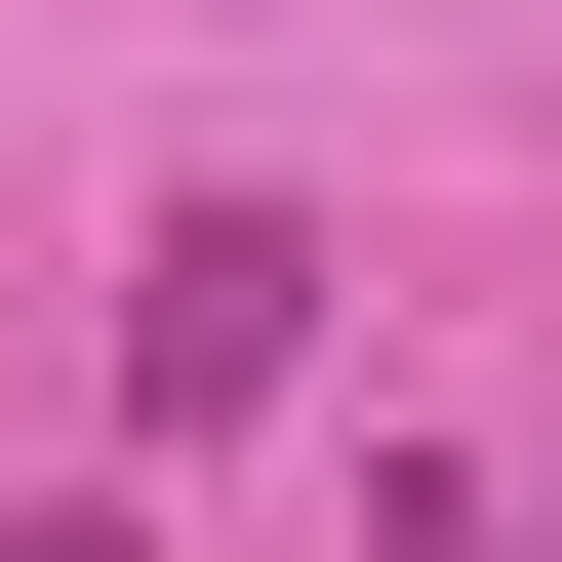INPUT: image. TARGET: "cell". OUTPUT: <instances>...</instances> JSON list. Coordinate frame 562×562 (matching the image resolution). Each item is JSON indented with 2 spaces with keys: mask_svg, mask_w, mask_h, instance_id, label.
<instances>
[{
  "mask_svg": "<svg viewBox=\"0 0 562 562\" xmlns=\"http://www.w3.org/2000/svg\"><path fill=\"white\" fill-rule=\"evenodd\" d=\"M281 362H322V241H281V201H161V241H121V402H161V442H241Z\"/></svg>",
  "mask_w": 562,
  "mask_h": 562,
  "instance_id": "cell-1",
  "label": "cell"
}]
</instances>
